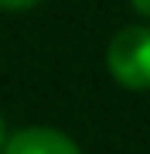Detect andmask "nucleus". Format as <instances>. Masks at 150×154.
Masks as SVG:
<instances>
[{"label": "nucleus", "mask_w": 150, "mask_h": 154, "mask_svg": "<svg viewBox=\"0 0 150 154\" xmlns=\"http://www.w3.org/2000/svg\"><path fill=\"white\" fill-rule=\"evenodd\" d=\"M109 75L126 89H150V28L133 24L113 34L106 48Z\"/></svg>", "instance_id": "nucleus-1"}, {"label": "nucleus", "mask_w": 150, "mask_h": 154, "mask_svg": "<svg viewBox=\"0 0 150 154\" xmlns=\"http://www.w3.org/2000/svg\"><path fill=\"white\" fill-rule=\"evenodd\" d=\"M0 154H82V151L75 147L72 137H65L55 127H28V130H17Z\"/></svg>", "instance_id": "nucleus-2"}, {"label": "nucleus", "mask_w": 150, "mask_h": 154, "mask_svg": "<svg viewBox=\"0 0 150 154\" xmlns=\"http://www.w3.org/2000/svg\"><path fill=\"white\" fill-rule=\"evenodd\" d=\"M34 4H41V0H0V11H28Z\"/></svg>", "instance_id": "nucleus-3"}, {"label": "nucleus", "mask_w": 150, "mask_h": 154, "mask_svg": "<svg viewBox=\"0 0 150 154\" xmlns=\"http://www.w3.org/2000/svg\"><path fill=\"white\" fill-rule=\"evenodd\" d=\"M130 4H133V11H137V14L150 17V0H130Z\"/></svg>", "instance_id": "nucleus-4"}, {"label": "nucleus", "mask_w": 150, "mask_h": 154, "mask_svg": "<svg viewBox=\"0 0 150 154\" xmlns=\"http://www.w3.org/2000/svg\"><path fill=\"white\" fill-rule=\"evenodd\" d=\"M4 144H7V127H4V116H0V151H4Z\"/></svg>", "instance_id": "nucleus-5"}]
</instances>
